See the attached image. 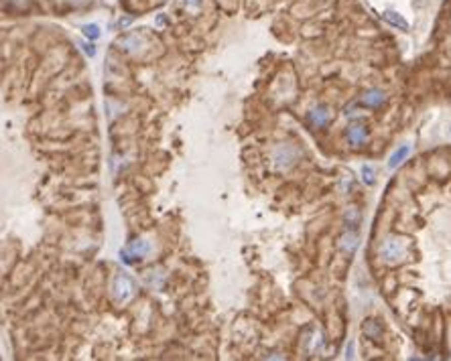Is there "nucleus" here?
<instances>
[{
	"instance_id": "nucleus-8",
	"label": "nucleus",
	"mask_w": 451,
	"mask_h": 361,
	"mask_svg": "<svg viewBox=\"0 0 451 361\" xmlns=\"http://www.w3.org/2000/svg\"><path fill=\"white\" fill-rule=\"evenodd\" d=\"M386 102V94L382 89H368L364 96H362V104L368 106V108H378Z\"/></svg>"
},
{
	"instance_id": "nucleus-12",
	"label": "nucleus",
	"mask_w": 451,
	"mask_h": 361,
	"mask_svg": "<svg viewBox=\"0 0 451 361\" xmlns=\"http://www.w3.org/2000/svg\"><path fill=\"white\" fill-rule=\"evenodd\" d=\"M362 331H364V333H366L370 339H378V337L382 335V327H380V323H378V321H374V319L364 321Z\"/></svg>"
},
{
	"instance_id": "nucleus-3",
	"label": "nucleus",
	"mask_w": 451,
	"mask_h": 361,
	"mask_svg": "<svg viewBox=\"0 0 451 361\" xmlns=\"http://www.w3.org/2000/svg\"><path fill=\"white\" fill-rule=\"evenodd\" d=\"M112 290H114V298H116L118 302H126V300L134 294V282L130 280V276L118 274V276L114 278Z\"/></svg>"
},
{
	"instance_id": "nucleus-15",
	"label": "nucleus",
	"mask_w": 451,
	"mask_h": 361,
	"mask_svg": "<svg viewBox=\"0 0 451 361\" xmlns=\"http://www.w3.org/2000/svg\"><path fill=\"white\" fill-rule=\"evenodd\" d=\"M362 180L366 185H374V168L370 164H364L362 166Z\"/></svg>"
},
{
	"instance_id": "nucleus-11",
	"label": "nucleus",
	"mask_w": 451,
	"mask_h": 361,
	"mask_svg": "<svg viewBox=\"0 0 451 361\" xmlns=\"http://www.w3.org/2000/svg\"><path fill=\"white\" fill-rule=\"evenodd\" d=\"M382 17H384L386 23H390L392 27H396V29H400V31H406V29H408V23H406L398 13H394V11H386Z\"/></svg>"
},
{
	"instance_id": "nucleus-2",
	"label": "nucleus",
	"mask_w": 451,
	"mask_h": 361,
	"mask_svg": "<svg viewBox=\"0 0 451 361\" xmlns=\"http://www.w3.org/2000/svg\"><path fill=\"white\" fill-rule=\"evenodd\" d=\"M297 158H299V148H295V146H291V144L278 146V148L274 150V154H272L274 166L280 168V170H282V168H289Z\"/></svg>"
},
{
	"instance_id": "nucleus-7",
	"label": "nucleus",
	"mask_w": 451,
	"mask_h": 361,
	"mask_svg": "<svg viewBox=\"0 0 451 361\" xmlns=\"http://www.w3.org/2000/svg\"><path fill=\"white\" fill-rule=\"evenodd\" d=\"M346 138H348V142H350L352 146H360V144H364V142H366L368 132H366V128H364V126L354 124V126H350V128L346 130Z\"/></svg>"
},
{
	"instance_id": "nucleus-1",
	"label": "nucleus",
	"mask_w": 451,
	"mask_h": 361,
	"mask_svg": "<svg viewBox=\"0 0 451 361\" xmlns=\"http://www.w3.org/2000/svg\"><path fill=\"white\" fill-rule=\"evenodd\" d=\"M406 254V242L402 238H388L380 248V258L386 264H396Z\"/></svg>"
},
{
	"instance_id": "nucleus-9",
	"label": "nucleus",
	"mask_w": 451,
	"mask_h": 361,
	"mask_svg": "<svg viewBox=\"0 0 451 361\" xmlns=\"http://www.w3.org/2000/svg\"><path fill=\"white\" fill-rule=\"evenodd\" d=\"M356 248H358V234L356 232H346L340 238V250H344L348 254H354Z\"/></svg>"
},
{
	"instance_id": "nucleus-10",
	"label": "nucleus",
	"mask_w": 451,
	"mask_h": 361,
	"mask_svg": "<svg viewBox=\"0 0 451 361\" xmlns=\"http://www.w3.org/2000/svg\"><path fill=\"white\" fill-rule=\"evenodd\" d=\"M408 154H411V146H408V144H402L400 148H396V150L390 154V158H388V168H396Z\"/></svg>"
},
{
	"instance_id": "nucleus-4",
	"label": "nucleus",
	"mask_w": 451,
	"mask_h": 361,
	"mask_svg": "<svg viewBox=\"0 0 451 361\" xmlns=\"http://www.w3.org/2000/svg\"><path fill=\"white\" fill-rule=\"evenodd\" d=\"M146 254H148V242L144 240H134L126 250H120V258L126 264H130L132 258H144Z\"/></svg>"
},
{
	"instance_id": "nucleus-5",
	"label": "nucleus",
	"mask_w": 451,
	"mask_h": 361,
	"mask_svg": "<svg viewBox=\"0 0 451 361\" xmlns=\"http://www.w3.org/2000/svg\"><path fill=\"white\" fill-rule=\"evenodd\" d=\"M146 45V41L140 37V35H136V33H132V35H124L122 39H118V47L122 49V51H128V53H138V51H142V47Z\"/></svg>"
},
{
	"instance_id": "nucleus-14",
	"label": "nucleus",
	"mask_w": 451,
	"mask_h": 361,
	"mask_svg": "<svg viewBox=\"0 0 451 361\" xmlns=\"http://www.w3.org/2000/svg\"><path fill=\"white\" fill-rule=\"evenodd\" d=\"M81 33H84L88 39H92V41H94V39H98V37H100V27H98V25H94V23H92V25H84V27H81Z\"/></svg>"
},
{
	"instance_id": "nucleus-17",
	"label": "nucleus",
	"mask_w": 451,
	"mask_h": 361,
	"mask_svg": "<svg viewBox=\"0 0 451 361\" xmlns=\"http://www.w3.org/2000/svg\"><path fill=\"white\" fill-rule=\"evenodd\" d=\"M181 3H183V7H187V9H199L201 0H181Z\"/></svg>"
},
{
	"instance_id": "nucleus-6",
	"label": "nucleus",
	"mask_w": 451,
	"mask_h": 361,
	"mask_svg": "<svg viewBox=\"0 0 451 361\" xmlns=\"http://www.w3.org/2000/svg\"><path fill=\"white\" fill-rule=\"evenodd\" d=\"M330 118H332V114H330V110H327L325 106H317V108H313V110L309 112V116H307L309 124L315 126V128H323V126L330 122Z\"/></svg>"
},
{
	"instance_id": "nucleus-13",
	"label": "nucleus",
	"mask_w": 451,
	"mask_h": 361,
	"mask_svg": "<svg viewBox=\"0 0 451 361\" xmlns=\"http://www.w3.org/2000/svg\"><path fill=\"white\" fill-rule=\"evenodd\" d=\"M344 223H346L350 230H354V228L360 223V211H358V209H354V207H352V209H348V211L344 213Z\"/></svg>"
},
{
	"instance_id": "nucleus-18",
	"label": "nucleus",
	"mask_w": 451,
	"mask_h": 361,
	"mask_svg": "<svg viewBox=\"0 0 451 361\" xmlns=\"http://www.w3.org/2000/svg\"><path fill=\"white\" fill-rule=\"evenodd\" d=\"M346 357H348V359H352V357H354V341H350V343H348V347H346Z\"/></svg>"
},
{
	"instance_id": "nucleus-16",
	"label": "nucleus",
	"mask_w": 451,
	"mask_h": 361,
	"mask_svg": "<svg viewBox=\"0 0 451 361\" xmlns=\"http://www.w3.org/2000/svg\"><path fill=\"white\" fill-rule=\"evenodd\" d=\"M81 49H84V53H86V55L96 57V47H94L92 43H81Z\"/></svg>"
}]
</instances>
